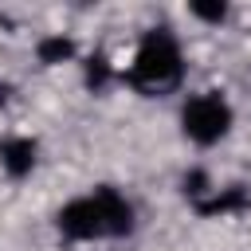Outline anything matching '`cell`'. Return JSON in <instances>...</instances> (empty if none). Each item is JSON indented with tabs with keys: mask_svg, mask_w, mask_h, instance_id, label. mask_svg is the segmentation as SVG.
<instances>
[{
	"mask_svg": "<svg viewBox=\"0 0 251 251\" xmlns=\"http://www.w3.org/2000/svg\"><path fill=\"white\" fill-rule=\"evenodd\" d=\"M180 71H184V55H180L176 35L169 27L145 31L129 63V82L137 90H169L180 82Z\"/></svg>",
	"mask_w": 251,
	"mask_h": 251,
	"instance_id": "1",
	"label": "cell"
},
{
	"mask_svg": "<svg viewBox=\"0 0 251 251\" xmlns=\"http://www.w3.org/2000/svg\"><path fill=\"white\" fill-rule=\"evenodd\" d=\"M235 114H231V102L220 94V90H200L192 94L184 106H180V129L188 141L196 145H216L227 137Z\"/></svg>",
	"mask_w": 251,
	"mask_h": 251,
	"instance_id": "2",
	"label": "cell"
},
{
	"mask_svg": "<svg viewBox=\"0 0 251 251\" xmlns=\"http://www.w3.org/2000/svg\"><path fill=\"white\" fill-rule=\"evenodd\" d=\"M55 224H59V231H63L67 239H78V243L110 235V231H106L102 204H98L94 192H90V196H78V200H71V204H63L59 216H55Z\"/></svg>",
	"mask_w": 251,
	"mask_h": 251,
	"instance_id": "3",
	"label": "cell"
},
{
	"mask_svg": "<svg viewBox=\"0 0 251 251\" xmlns=\"http://www.w3.org/2000/svg\"><path fill=\"white\" fill-rule=\"evenodd\" d=\"M35 157H39V145H35V137L12 133V137H4V141H0V169H4L12 180L27 176V173L35 169Z\"/></svg>",
	"mask_w": 251,
	"mask_h": 251,
	"instance_id": "4",
	"label": "cell"
},
{
	"mask_svg": "<svg viewBox=\"0 0 251 251\" xmlns=\"http://www.w3.org/2000/svg\"><path fill=\"white\" fill-rule=\"evenodd\" d=\"M94 196H98V204H102L106 231H110V235H129V231H133V204H129L118 188H110V184H98Z\"/></svg>",
	"mask_w": 251,
	"mask_h": 251,
	"instance_id": "5",
	"label": "cell"
},
{
	"mask_svg": "<svg viewBox=\"0 0 251 251\" xmlns=\"http://www.w3.org/2000/svg\"><path fill=\"white\" fill-rule=\"evenodd\" d=\"M75 39L71 35H43L39 43H35V59L43 63V67H59V63H71L75 59Z\"/></svg>",
	"mask_w": 251,
	"mask_h": 251,
	"instance_id": "6",
	"label": "cell"
},
{
	"mask_svg": "<svg viewBox=\"0 0 251 251\" xmlns=\"http://www.w3.org/2000/svg\"><path fill=\"white\" fill-rule=\"evenodd\" d=\"M243 204H247L243 188H216L208 200L196 204V212H200V216H227V212H239Z\"/></svg>",
	"mask_w": 251,
	"mask_h": 251,
	"instance_id": "7",
	"label": "cell"
},
{
	"mask_svg": "<svg viewBox=\"0 0 251 251\" xmlns=\"http://www.w3.org/2000/svg\"><path fill=\"white\" fill-rule=\"evenodd\" d=\"M188 12H192L196 20H204V24H224V20H227V4H224V0H192Z\"/></svg>",
	"mask_w": 251,
	"mask_h": 251,
	"instance_id": "8",
	"label": "cell"
},
{
	"mask_svg": "<svg viewBox=\"0 0 251 251\" xmlns=\"http://www.w3.org/2000/svg\"><path fill=\"white\" fill-rule=\"evenodd\" d=\"M110 75H114V71H110V59H106V55H90V59H86V86L102 90V86L110 82Z\"/></svg>",
	"mask_w": 251,
	"mask_h": 251,
	"instance_id": "9",
	"label": "cell"
},
{
	"mask_svg": "<svg viewBox=\"0 0 251 251\" xmlns=\"http://www.w3.org/2000/svg\"><path fill=\"white\" fill-rule=\"evenodd\" d=\"M8 90H12V86H8V82H0V102H8Z\"/></svg>",
	"mask_w": 251,
	"mask_h": 251,
	"instance_id": "10",
	"label": "cell"
}]
</instances>
